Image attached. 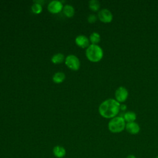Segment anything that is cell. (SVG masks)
<instances>
[{"label":"cell","instance_id":"cell-1","mask_svg":"<svg viewBox=\"0 0 158 158\" xmlns=\"http://www.w3.org/2000/svg\"><path fill=\"white\" fill-rule=\"evenodd\" d=\"M120 103L114 99L109 98L102 101L98 108L99 114L106 118H112L120 112Z\"/></svg>","mask_w":158,"mask_h":158},{"label":"cell","instance_id":"cell-2","mask_svg":"<svg viewBox=\"0 0 158 158\" xmlns=\"http://www.w3.org/2000/svg\"><path fill=\"white\" fill-rule=\"evenodd\" d=\"M103 56V50L98 44H91L86 49V56L91 62H98L102 59Z\"/></svg>","mask_w":158,"mask_h":158},{"label":"cell","instance_id":"cell-3","mask_svg":"<svg viewBox=\"0 0 158 158\" xmlns=\"http://www.w3.org/2000/svg\"><path fill=\"white\" fill-rule=\"evenodd\" d=\"M126 122L123 116H116L110 120L108 123L109 130L114 133H120L125 129Z\"/></svg>","mask_w":158,"mask_h":158},{"label":"cell","instance_id":"cell-4","mask_svg":"<svg viewBox=\"0 0 158 158\" xmlns=\"http://www.w3.org/2000/svg\"><path fill=\"white\" fill-rule=\"evenodd\" d=\"M65 64L66 66L72 70H78L80 67L79 59L73 54H70L65 57Z\"/></svg>","mask_w":158,"mask_h":158},{"label":"cell","instance_id":"cell-5","mask_svg":"<svg viewBox=\"0 0 158 158\" xmlns=\"http://www.w3.org/2000/svg\"><path fill=\"white\" fill-rule=\"evenodd\" d=\"M128 97V91L127 89L124 86H119L115 91V100L118 102H125Z\"/></svg>","mask_w":158,"mask_h":158},{"label":"cell","instance_id":"cell-6","mask_svg":"<svg viewBox=\"0 0 158 158\" xmlns=\"http://www.w3.org/2000/svg\"><path fill=\"white\" fill-rule=\"evenodd\" d=\"M98 17L100 21L104 23H110L112 21L113 15L108 9H102L98 13Z\"/></svg>","mask_w":158,"mask_h":158},{"label":"cell","instance_id":"cell-7","mask_svg":"<svg viewBox=\"0 0 158 158\" xmlns=\"http://www.w3.org/2000/svg\"><path fill=\"white\" fill-rule=\"evenodd\" d=\"M63 9V4L59 1H52L48 5V9L49 12L52 14H57L60 12Z\"/></svg>","mask_w":158,"mask_h":158},{"label":"cell","instance_id":"cell-8","mask_svg":"<svg viewBox=\"0 0 158 158\" xmlns=\"http://www.w3.org/2000/svg\"><path fill=\"white\" fill-rule=\"evenodd\" d=\"M75 41L76 44L81 48H87L90 45L89 38L83 35H80L77 36Z\"/></svg>","mask_w":158,"mask_h":158},{"label":"cell","instance_id":"cell-9","mask_svg":"<svg viewBox=\"0 0 158 158\" xmlns=\"http://www.w3.org/2000/svg\"><path fill=\"white\" fill-rule=\"evenodd\" d=\"M125 130L131 135H136L140 131V127L136 122L126 123Z\"/></svg>","mask_w":158,"mask_h":158},{"label":"cell","instance_id":"cell-10","mask_svg":"<svg viewBox=\"0 0 158 158\" xmlns=\"http://www.w3.org/2000/svg\"><path fill=\"white\" fill-rule=\"evenodd\" d=\"M52 152L55 157L57 158H63L66 154V150L63 146L57 145L54 147Z\"/></svg>","mask_w":158,"mask_h":158},{"label":"cell","instance_id":"cell-11","mask_svg":"<svg viewBox=\"0 0 158 158\" xmlns=\"http://www.w3.org/2000/svg\"><path fill=\"white\" fill-rule=\"evenodd\" d=\"M123 117L126 122V123L135 122L136 118V114L133 111H127L123 114Z\"/></svg>","mask_w":158,"mask_h":158},{"label":"cell","instance_id":"cell-12","mask_svg":"<svg viewBox=\"0 0 158 158\" xmlns=\"http://www.w3.org/2000/svg\"><path fill=\"white\" fill-rule=\"evenodd\" d=\"M65 78V75L64 72H56L53 77H52V81L56 83V84H59L62 83Z\"/></svg>","mask_w":158,"mask_h":158},{"label":"cell","instance_id":"cell-13","mask_svg":"<svg viewBox=\"0 0 158 158\" xmlns=\"http://www.w3.org/2000/svg\"><path fill=\"white\" fill-rule=\"evenodd\" d=\"M62 10H63L64 15L67 17H72L73 16V15L75 14L74 8L69 4L65 5L63 7Z\"/></svg>","mask_w":158,"mask_h":158},{"label":"cell","instance_id":"cell-14","mask_svg":"<svg viewBox=\"0 0 158 158\" xmlns=\"http://www.w3.org/2000/svg\"><path fill=\"white\" fill-rule=\"evenodd\" d=\"M65 60L64 56L62 53H57L55 54L51 57V61L54 64H59L62 63Z\"/></svg>","mask_w":158,"mask_h":158},{"label":"cell","instance_id":"cell-15","mask_svg":"<svg viewBox=\"0 0 158 158\" xmlns=\"http://www.w3.org/2000/svg\"><path fill=\"white\" fill-rule=\"evenodd\" d=\"M89 41L93 44H97L101 40V36L98 32H93L89 38Z\"/></svg>","mask_w":158,"mask_h":158},{"label":"cell","instance_id":"cell-16","mask_svg":"<svg viewBox=\"0 0 158 158\" xmlns=\"http://www.w3.org/2000/svg\"><path fill=\"white\" fill-rule=\"evenodd\" d=\"M89 7L93 11H98L100 8V3L97 0H91L89 1Z\"/></svg>","mask_w":158,"mask_h":158},{"label":"cell","instance_id":"cell-17","mask_svg":"<svg viewBox=\"0 0 158 158\" xmlns=\"http://www.w3.org/2000/svg\"><path fill=\"white\" fill-rule=\"evenodd\" d=\"M42 10H43L42 6L38 3L34 2V4L31 6V11L35 14H40L42 12Z\"/></svg>","mask_w":158,"mask_h":158},{"label":"cell","instance_id":"cell-18","mask_svg":"<svg viewBox=\"0 0 158 158\" xmlns=\"http://www.w3.org/2000/svg\"><path fill=\"white\" fill-rule=\"evenodd\" d=\"M88 22L90 23H93L97 20V16L95 14H89L87 18Z\"/></svg>","mask_w":158,"mask_h":158},{"label":"cell","instance_id":"cell-19","mask_svg":"<svg viewBox=\"0 0 158 158\" xmlns=\"http://www.w3.org/2000/svg\"><path fill=\"white\" fill-rule=\"evenodd\" d=\"M127 109V107L125 104H120V110H121L122 111H125V110H126Z\"/></svg>","mask_w":158,"mask_h":158},{"label":"cell","instance_id":"cell-20","mask_svg":"<svg viewBox=\"0 0 158 158\" xmlns=\"http://www.w3.org/2000/svg\"><path fill=\"white\" fill-rule=\"evenodd\" d=\"M34 2H36V3H38V4H40V5H43V4H44V1H34Z\"/></svg>","mask_w":158,"mask_h":158},{"label":"cell","instance_id":"cell-21","mask_svg":"<svg viewBox=\"0 0 158 158\" xmlns=\"http://www.w3.org/2000/svg\"><path fill=\"white\" fill-rule=\"evenodd\" d=\"M126 158H136V157L133 155H128Z\"/></svg>","mask_w":158,"mask_h":158},{"label":"cell","instance_id":"cell-22","mask_svg":"<svg viewBox=\"0 0 158 158\" xmlns=\"http://www.w3.org/2000/svg\"><path fill=\"white\" fill-rule=\"evenodd\" d=\"M156 158H158V156H157V157H156Z\"/></svg>","mask_w":158,"mask_h":158}]
</instances>
